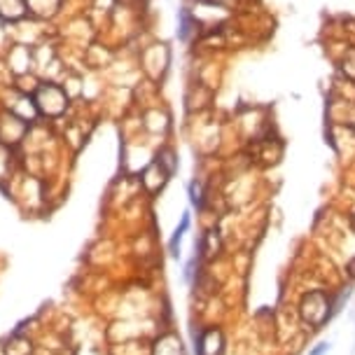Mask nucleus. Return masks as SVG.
Masks as SVG:
<instances>
[{
    "label": "nucleus",
    "mask_w": 355,
    "mask_h": 355,
    "mask_svg": "<svg viewBox=\"0 0 355 355\" xmlns=\"http://www.w3.org/2000/svg\"><path fill=\"white\" fill-rule=\"evenodd\" d=\"M31 127L26 120L17 117L14 112L0 108V145L8 147V150L17 152L19 147H23L26 143L28 133H31Z\"/></svg>",
    "instance_id": "20e7f679"
},
{
    "label": "nucleus",
    "mask_w": 355,
    "mask_h": 355,
    "mask_svg": "<svg viewBox=\"0 0 355 355\" xmlns=\"http://www.w3.org/2000/svg\"><path fill=\"white\" fill-rule=\"evenodd\" d=\"M155 159L159 164H162L164 169H166L169 175H173L178 171V155L173 152V147H159V152L155 155Z\"/></svg>",
    "instance_id": "ddd939ff"
},
{
    "label": "nucleus",
    "mask_w": 355,
    "mask_h": 355,
    "mask_svg": "<svg viewBox=\"0 0 355 355\" xmlns=\"http://www.w3.org/2000/svg\"><path fill=\"white\" fill-rule=\"evenodd\" d=\"M117 3H122V5H131V3H138V0H117Z\"/></svg>",
    "instance_id": "a211bd4d"
},
{
    "label": "nucleus",
    "mask_w": 355,
    "mask_h": 355,
    "mask_svg": "<svg viewBox=\"0 0 355 355\" xmlns=\"http://www.w3.org/2000/svg\"><path fill=\"white\" fill-rule=\"evenodd\" d=\"M31 96H33L40 122H47V124L63 122L75 108V100L70 98L66 87L58 80H40V85L35 87Z\"/></svg>",
    "instance_id": "f257e3e1"
},
{
    "label": "nucleus",
    "mask_w": 355,
    "mask_h": 355,
    "mask_svg": "<svg viewBox=\"0 0 355 355\" xmlns=\"http://www.w3.org/2000/svg\"><path fill=\"white\" fill-rule=\"evenodd\" d=\"M5 355H31V341L23 336H14L5 348Z\"/></svg>",
    "instance_id": "2eb2a0df"
},
{
    "label": "nucleus",
    "mask_w": 355,
    "mask_h": 355,
    "mask_svg": "<svg viewBox=\"0 0 355 355\" xmlns=\"http://www.w3.org/2000/svg\"><path fill=\"white\" fill-rule=\"evenodd\" d=\"M199 21H197V14H194L189 8H180L178 10V40L180 43H189V40L197 35L199 31Z\"/></svg>",
    "instance_id": "9d476101"
},
{
    "label": "nucleus",
    "mask_w": 355,
    "mask_h": 355,
    "mask_svg": "<svg viewBox=\"0 0 355 355\" xmlns=\"http://www.w3.org/2000/svg\"><path fill=\"white\" fill-rule=\"evenodd\" d=\"M169 180H171V175L166 173V169H164L157 159H152V162L143 169V173H140V185H143L150 194L162 192Z\"/></svg>",
    "instance_id": "6e6552de"
},
{
    "label": "nucleus",
    "mask_w": 355,
    "mask_h": 355,
    "mask_svg": "<svg viewBox=\"0 0 355 355\" xmlns=\"http://www.w3.org/2000/svg\"><path fill=\"white\" fill-rule=\"evenodd\" d=\"M346 271H348V276H351V278H355V257L351 259V262H348Z\"/></svg>",
    "instance_id": "f3484780"
},
{
    "label": "nucleus",
    "mask_w": 355,
    "mask_h": 355,
    "mask_svg": "<svg viewBox=\"0 0 355 355\" xmlns=\"http://www.w3.org/2000/svg\"><path fill=\"white\" fill-rule=\"evenodd\" d=\"M192 341L197 355H224V348H227L220 327H204L199 332H192Z\"/></svg>",
    "instance_id": "423d86ee"
},
{
    "label": "nucleus",
    "mask_w": 355,
    "mask_h": 355,
    "mask_svg": "<svg viewBox=\"0 0 355 355\" xmlns=\"http://www.w3.org/2000/svg\"><path fill=\"white\" fill-rule=\"evenodd\" d=\"M189 227H192V215H189V211H185V213H182V217H180V224H178L173 236L169 239V252H171V257L180 259L182 239H185V232H189Z\"/></svg>",
    "instance_id": "f8f14e48"
},
{
    "label": "nucleus",
    "mask_w": 355,
    "mask_h": 355,
    "mask_svg": "<svg viewBox=\"0 0 355 355\" xmlns=\"http://www.w3.org/2000/svg\"><path fill=\"white\" fill-rule=\"evenodd\" d=\"M330 348H332V344H330V341H321V344L313 348V351H311L309 355H327Z\"/></svg>",
    "instance_id": "dca6fc26"
},
{
    "label": "nucleus",
    "mask_w": 355,
    "mask_h": 355,
    "mask_svg": "<svg viewBox=\"0 0 355 355\" xmlns=\"http://www.w3.org/2000/svg\"><path fill=\"white\" fill-rule=\"evenodd\" d=\"M334 301L325 290H311L299 301V316L309 327L321 330L334 316Z\"/></svg>",
    "instance_id": "f03ea898"
},
{
    "label": "nucleus",
    "mask_w": 355,
    "mask_h": 355,
    "mask_svg": "<svg viewBox=\"0 0 355 355\" xmlns=\"http://www.w3.org/2000/svg\"><path fill=\"white\" fill-rule=\"evenodd\" d=\"M187 192H189V204L197 206V211H204L206 206V192H204V185H201V180H189L187 185Z\"/></svg>",
    "instance_id": "4468645a"
},
{
    "label": "nucleus",
    "mask_w": 355,
    "mask_h": 355,
    "mask_svg": "<svg viewBox=\"0 0 355 355\" xmlns=\"http://www.w3.org/2000/svg\"><path fill=\"white\" fill-rule=\"evenodd\" d=\"M140 68L145 70L147 78L152 80H162L166 75V70L171 66V50L164 43L147 45L138 56Z\"/></svg>",
    "instance_id": "39448f33"
},
{
    "label": "nucleus",
    "mask_w": 355,
    "mask_h": 355,
    "mask_svg": "<svg viewBox=\"0 0 355 355\" xmlns=\"http://www.w3.org/2000/svg\"><path fill=\"white\" fill-rule=\"evenodd\" d=\"M351 227H353V232H355V217H353V220H351Z\"/></svg>",
    "instance_id": "6ab92c4d"
},
{
    "label": "nucleus",
    "mask_w": 355,
    "mask_h": 355,
    "mask_svg": "<svg viewBox=\"0 0 355 355\" xmlns=\"http://www.w3.org/2000/svg\"><path fill=\"white\" fill-rule=\"evenodd\" d=\"M68 0H26L28 17L45 23H52L66 14Z\"/></svg>",
    "instance_id": "0eeeda50"
},
{
    "label": "nucleus",
    "mask_w": 355,
    "mask_h": 355,
    "mask_svg": "<svg viewBox=\"0 0 355 355\" xmlns=\"http://www.w3.org/2000/svg\"><path fill=\"white\" fill-rule=\"evenodd\" d=\"M152 355H185V348H182L180 336L173 332L162 334L155 341V348H152Z\"/></svg>",
    "instance_id": "9b49d317"
},
{
    "label": "nucleus",
    "mask_w": 355,
    "mask_h": 355,
    "mask_svg": "<svg viewBox=\"0 0 355 355\" xmlns=\"http://www.w3.org/2000/svg\"><path fill=\"white\" fill-rule=\"evenodd\" d=\"M0 63L8 70V75L12 80L23 78V75L35 73L33 66V47L23 45V43H10L0 54Z\"/></svg>",
    "instance_id": "7ed1b4c3"
},
{
    "label": "nucleus",
    "mask_w": 355,
    "mask_h": 355,
    "mask_svg": "<svg viewBox=\"0 0 355 355\" xmlns=\"http://www.w3.org/2000/svg\"><path fill=\"white\" fill-rule=\"evenodd\" d=\"M28 19L26 0H0V21L5 26H17V23Z\"/></svg>",
    "instance_id": "1a4fd4ad"
}]
</instances>
